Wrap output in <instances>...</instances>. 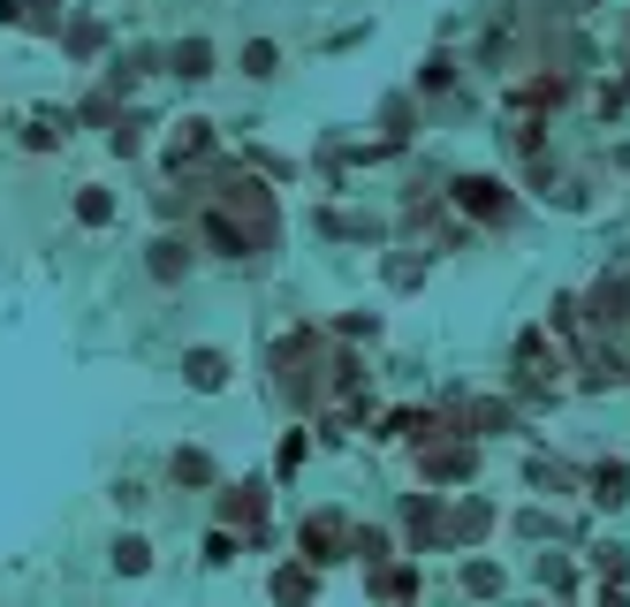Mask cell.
<instances>
[{
    "instance_id": "7a4b0ae2",
    "label": "cell",
    "mask_w": 630,
    "mask_h": 607,
    "mask_svg": "<svg viewBox=\"0 0 630 607\" xmlns=\"http://www.w3.org/2000/svg\"><path fill=\"white\" fill-rule=\"evenodd\" d=\"M190 266H198V243H190V236H152V243H145V273H152L160 289L190 281Z\"/></svg>"
},
{
    "instance_id": "9c48e42d",
    "label": "cell",
    "mask_w": 630,
    "mask_h": 607,
    "mask_svg": "<svg viewBox=\"0 0 630 607\" xmlns=\"http://www.w3.org/2000/svg\"><path fill=\"white\" fill-rule=\"evenodd\" d=\"M69 213L85 220V228H107V220H115V198H107V190H99V182H85V190H77V198H69Z\"/></svg>"
},
{
    "instance_id": "ba28073f",
    "label": "cell",
    "mask_w": 630,
    "mask_h": 607,
    "mask_svg": "<svg viewBox=\"0 0 630 607\" xmlns=\"http://www.w3.org/2000/svg\"><path fill=\"white\" fill-rule=\"evenodd\" d=\"M220 509H228V524L252 517V531H258V524H266V486H228V501H220Z\"/></svg>"
},
{
    "instance_id": "3957f363",
    "label": "cell",
    "mask_w": 630,
    "mask_h": 607,
    "mask_svg": "<svg viewBox=\"0 0 630 607\" xmlns=\"http://www.w3.org/2000/svg\"><path fill=\"white\" fill-rule=\"evenodd\" d=\"M213 61H220V53H213V39H175V46H168V77H183V84H206V77H220Z\"/></svg>"
},
{
    "instance_id": "5b68a950",
    "label": "cell",
    "mask_w": 630,
    "mask_h": 607,
    "mask_svg": "<svg viewBox=\"0 0 630 607\" xmlns=\"http://www.w3.org/2000/svg\"><path fill=\"white\" fill-rule=\"evenodd\" d=\"M107 569H115V577H152V539H145V531H122V539L107 547Z\"/></svg>"
},
{
    "instance_id": "30bf717a",
    "label": "cell",
    "mask_w": 630,
    "mask_h": 607,
    "mask_svg": "<svg viewBox=\"0 0 630 607\" xmlns=\"http://www.w3.org/2000/svg\"><path fill=\"white\" fill-rule=\"evenodd\" d=\"M471 448H441V456H425V478H471Z\"/></svg>"
},
{
    "instance_id": "7c38bea8",
    "label": "cell",
    "mask_w": 630,
    "mask_h": 607,
    "mask_svg": "<svg viewBox=\"0 0 630 607\" xmlns=\"http://www.w3.org/2000/svg\"><path fill=\"white\" fill-rule=\"evenodd\" d=\"M592 486H600L592 501H608V509H623V501H630V471H623V464H608V471L592 478Z\"/></svg>"
},
{
    "instance_id": "2e32d148",
    "label": "cell",
    "mask_w": 630,
    "mask_h": 607,
    "mask_svg": "<svg viewBox=\"0 0 630 607\" xmlns=\"http://www.w3.org/2000/svg\"><path fill=\"white\" fill-rule=\"evenodd\" d=\"M0 23H16V0H0Z\"/></svg>"
},
{
    "instance_id": "5bb4252c",
    "label": "cell",
    "mask_w": 630,
    "mask_h": 607,
    "mask_svg": "<svg viewBox=\"0 0 630 607\" xmlns=\"http://www.w3.org/2000/svg\"><path fill=\"white\" fill-rule=\"evenodd\" d=\"M206 563H213V569L236 563V531H213V539H206Z\"/></svg>"
},
{
    "instance_id": "8fae6325",
    "label": "cell",
    "mask_w": 630,
    "mask_h": 607,
    "mask_svg": "<svg viewBox=\"0 0 630 607\" xmlns=\"http://www.w3.org/2000/svg\"><path fill=\"white\" fill-rule=\"evenodd\" d=\"M213 145V122H175V160H198Z\"/></svg>"
},
{
    "instance_id": "9a60e30c",
    "label": "cell",
    "mask_w": 630,
    "mask_h": 607,
    "mask_svg": "<svg viewBox=\"0 0 630 607\" xmlns=\"http://www.w3.org/2000/svg\"><path fill=\"white\" fill-rule=\"evenodd\" d=\"M115 509H129V517L145 509V486H137V478H115Z\"/></svg>"
},
{
    "instance_id": "8992f818",
    "label": "cell",
    "mask_w": 630,
    "mask_h": 607,
    "mask_svg": "<svg viewBox=\"0 0 630 607\" xmlns=\"http://www.w3.org/2000/svg\"><path fill=\"white\" fill-rule=\"evenodd\" d=\"M236 69H244L252 84L282 77V46H274V39H244V46H236Z\"/></svg>"
},
{
    "instance_id": "52a82bcc",
    "label": "cell",
    "mask_w": 630,
    "mask_h": 607,
    "mask_svg": "<svg viewBox=\"0 0 630 607\" xmlns=\"http://www.w3.org/2000/svg\"><path fill=\"white\" fill-rule=\"evenodd\" d=\"M168 478H175V486H213V478H220V464H213L206 448H175V456H168Z\"/></svg>"
},
{
    "instance_id": "6da1fadb",
    "label": "cell",
    "mask_w": 630,
    "mask_h": 607,
    "mask_svg": "<svg viewBox=\"0 0 630 607\" xmlns=\"http://www.w3.org/2000/svg\"><path fill=\"white\" fill-rule=\"evenodd\" d=\"M456 206H463V213H479V220H494V228L516 220V198H509V182H494V175H463Z\"/></svg>"
},
{
    "instance_id": "277c9868",
    "label": "cell",
    "mask_w": 630,
    "mask_h": 607,
    "mask_svg": "<svg viewBox=\"0 0 630 607\" xmlns=\"http://www.w3.org/2000/svg\"><path fill=\"white\" fill-rule=\"evenodd\" d=\"M183 380H190L198 395H220L228 380H236V365H228V349H190V357H183Z\"/></svg>"
},
{
    "instance_id": "4fadbf2b",
    "label": "cell",
    "mask_w": 630,
    "mask_h": 607,
    "mask_svg": "<svg viewBox=\"0 0 630 607\" xmlns=\"http://www.w3.org/2000/svg\"><path fill=\"white\" fill-rule=\"evenodd\" d=\"M449 84H456V61H449V53H433V61L419 69V91L433 99V91H449Z\"/></svg>"
}]
</instances>
